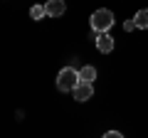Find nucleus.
Segmentation results:
<instances>
[{"label":"nucleus","instance_id":"1","mask_svg":"<svg viewBox=\"0 0 148 138\" xmlns=\"http://www.w3.org/2000/svg\"><path fill=\"white\" fill-rule=\"evenodd\" d=\"M79 69H74V67H64L62 72H59L57 77V89L59 91H74V86L79 84Z\"/></svg>","mask_w":148,"mask_h":138},{"label":"nucleus","instance_id":"2","mask_svg":"<svg viewBox=\"0 0 148 138\" xmlns=\"http://www.w3.org/2000/svg\"><path fill=\"white\" fill-rule=\"evenodd\" d=\"M114 27V12L101 8V10H94L91 15V30L94 32H109Z\"/></svg>","mask_w":148,"mask_h":138},{"label":"nucleus","instance_id":"3","mask_svg":"<svg viewBox=\"0 0 148 138\" xmlns=\"http://www.w3.org/2000/svg\"><path fill=\"white\" fill-rule=\"evenodd\" d=\"M74 99L77 101H86V99H91L94 96V84H89V81H79V84L74 86Z\"/></svg>","mask_w":148,"mask_h":138},{"label":"nucleus","instance_id":"4","mask_svg":"<svg viewBox=\"0 0 148 138\" xmlns=\"http://www.w3.org/2000/svg\"><path fill=\"white\" fill-rule=\"evenodd\" d=\"M47 8V17H62L67 12V5H64V0H47L45 3Z\"/></svg>","mask_w":148,"mask_h":138},{"label":"nucleus","instance_id":"5","mask_svg":"<svg viewBox=\"0 0 148 138\" xmlns=\"http://www.w3.org/2000/svg\"><path fill=\"white\" fill-rule=\"evenodd\" d=\"M96 49L101 54H109L114 49V37H111L109 32H99V37H96Z\"/></svg>","mask_w":148,"mask_h":138},{"label":"nucleus","instance_id":"6","mask_svg":"<svg viewBox=\"0 0 148 138\" xmlns=\"http://www.w3.org/2000/svg\"><path fill=\"white\" fill-rule=\"evenodd\" d=\"M79 79H82V81H89V84H94V79H96V69L91 67V64L82 67V69H79Z\"/></svg>","mask_w":148,"mask_h":138},{"label":"nucleus","instance_id":"7","mask_svg":"<svg viewBox=\"0 0 148 138\" xmlns=\"http://www.w3.org/2000/svg\"><path fill=\"white\" fill-rule=\"evenodd\" d=\"M133 20H136V27H138V30H148V10H138Z\"/></svg>","mask_w":148,"mask_h":138},{"label":"nucleus","instance_id":"8","mask_svg":"<svg viewBox=\"0 0 148 138\" xmlns=\"http://www.w3.org/2000/svg\"><path fill=\"white\" fill-rule=\"evenodd\" d=\"M30 17H32V20H42V17H47V8H45V5H32L30 8Z\"/></svg>","mask_w":148,"mask_h":138},{"label":"nucleus","instance_id":"9","mask_svg":"<svg viewBox=\"0 0 148 138\" xmlns=\"http://www.w3.org/2000/svg\"><path fill=\"white\" fill-rule=\"evenodd\" d=\"M104 138H123V136H121L119 131H106V133H104Z\"/></svg>","mask_w":148,"mask_h":138},{"label":"nucleus","instance_id":"10","mask_svg":"<svg viewBox=\"0 0 148 138\" xmlns=\"http://www.w3.org/2000/svg\"><path fill=\"white\" fill-rule=\"evenodd\" d=\"M133 27H136V20H128L126 25H123V30H133Z\"/></svg>","mask_w":148,"mask_h":138}]
</instances>
